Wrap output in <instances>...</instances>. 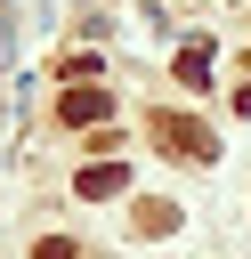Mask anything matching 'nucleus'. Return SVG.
Instances as JSON below:
<instances>
[{"label": "nucleus", "mask_w": 251, "mask_h": 259, "mask_svg": "<svg viewBox=\"0 0 251 259\" xmlns=\"http://www.w3.org/2000/svg\"><path fill=\"white\" fill-rule=\"evenodd\" d=\"M162 146L170 154H211V130L202 121H162Z\"/></svg>", "instance_id": "obj_1"}, {"label": "nucleus", "mask_w": 251, "mask_h": 259, "mask_svg": "<svg viewBox=\"0 0 251 259\" xmlns=\"http://www.w3.org/2000/svg\"><path fill=\"white\" fill-rule=\"evenodd\" d=\"M105 113H113V105H105L97 89H65V121H81V130H89V121H105Z\"/></svg>", "instance_id": "obj_2"}, {"label": "nucleus", "mask_w": 251, "mask_h": 259, "mask_svg": "<svg viewBox=\"0 0 251 259\" xmlns=\"http://www.w3.org/2000/svg\"><path fill=\"white\" fill-rule=\"evenodd\" d=\"M121 178H130L121 162H89V170H81V194H89V202H97V194H121Z\"/></svg>", "instance_id": "obj_3"}, {"label": "nucleus", "mask_w": 251, "mask_h": 259, "mask_svg": "<svg viewBox=\"0 0 251 259\" xmlns=\"http://www.w3.org/2000/svg\"><path fill=\"white\" fill-rule=\"evenodd\" d=\"M178 81H186V89H202V81H211V57H202V40L178 57Z\"/></svg>", "instance_id": "obj_4"}, {"label": "nucleus", "mask_w": 251, "mask_h": 259, "mask_svg": "<svg viewBox=\"0 0 251 259\" xmlns=\"http://www.w3.org/2000/svg\"><path fill=\"white\" fill-rule=\"evenodd\" d=\"M32 259H73V235H49V243H32Z\"/></svg>", "instance_id": "obj_5"}]
</instances>
